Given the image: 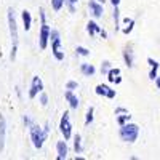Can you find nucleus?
Listing matches in <instances>:
<instances>
[{
    "label": "nucleus",
    "instance_id": "24",
    "mask_svg": "<svg viewBox=\"0 0 160 160\" xmlns=\"http://www.w3.org/2000/svg\"><path fill=\"white\" fill-rule=\"evenodd\" d=\"M77 55H82V56H88L90 55V51L83 47H77Z\"/></svg>",
    "mask_w": 160,
    "mask_h": 160
},
{
    "label": "nucleus",
    "instance_id": "7",
    "mask_svg": "<svg viewBox=\"0 0 160 160\" xmlns=\"http://www.w3.org/2000/svg\"><path fill=\"white\" fill-rule=\"evenodd\" d=\"M96 95L108 96V98H115V90H111L108 85H98L96 87Z\"/></svg>",
    "mask_w": 160,
    "mask_h": 160
},
{
    "label": "nucleus",
    "instance_id": "8",
    "mask_svg": "<svg viewBox=\"0 0 160 160\" xmlns=\"http://www.w3.org/2000/svg\"><path fill=\"white\" fill-rule=\"evenodd\" d=\"M51 42H53V55H55L56 59L61 61L64 58V55H62V51H61V40H59V37L55 38V40H51Z\"/></svg>",
    "mask_w": 160,
    "mask_h": 160
},
{
    "label": "nucleus",
    "instance_id": "16",
    "mask_svg": "<svg viewBox=\"0 0 160 160\" xmlns=\"http://www.w3.org/2000/svg\"><path fill=\"white\" fill-rule=\"evenodd\" d=\"M123 58H125V62H127L128 68H133V55H131V50H130V48H125Z\"/></svg>",
    "mask_w": 160,
    "mask_h": 160
},
{
    "label": "nucleus",
    "instance_id": "2",
    "mask_svg": "<svg viewBox=\"0 0 160 160\" xmlns=\"http://www.w3.org/2000/svg\"><path fill=\"white\" fill-rule=\"evenodd\" d=\"M139 135V128L135 123H125L120 128V138L127 142H135Z\"/></svg>",
    "mask_w": 160,
    "mask_h": 160
},
{
    "label": "nucleus",
    "instance_id": "32",
    "mask_svg": "<svg viewBox=\"0 0 160 160\" xmlns=\"http://www.w3.org/2000/svg\"><path fill=\"white\" fill-rule=\"evenodd\" d=\"M24 123H26V125H29V123H31V120H29L28 117H24Z\"/></svg>",
    "mask_w": 160,
    "mask_h": 160
},
{
    "label": "nucleus",
    "instance_id": "17",
    "mask_svg": "<svg viewBox=\"0 0 160 160\" xmlns=\"http://www.w3.org/2000/svg\"><path fill=\"white\" fill-rule=\"evenodd\" d=\"M87 31H88V34H90V35L96 34V32H101L99 26H98L96 22H93V21H90V22H88V28H87Z\"/></svg>",
    "mask_w": 160,
    "mask_h": 160
},
{
    "label": "nucleus",
    "instance_id": "10",
    "mask_svg": "<svg viewBox=\"0 0 160 160\" xmlns=\"http://www.w3.org/2000/svg\"><path fill=\"white\" fill-rule=\"evenodd\" d=\"M5 128H7L5 118L0 115V152L3 151V146H5Z\"/></svg>",
    "mask_w": 160,
    "mask_h": 160
},
{
    "label": "nucleus",
    "instance_id": "19",
    "mask_svg": "<svg viewBox=\"0 0 160 160\" xmlns=\"http://www.w3.org/2000/svg\"><path fill=\"white\" fill-rule=\"evenodd\" d=\"M130 117H131V115H130L128 112H127L125 115H120V117L117 118V122H118V125H120V127H122V125H125V123L128 122V120H130Z\"/></svg>",
    "mask_w": 160,
    "mask_h": 160
},
{
    "label": "nucleus",
    "instance_id": "34",
    "mask_svg": "<svg viewBox=\"0 0 160 160\" xmlns=\"http://www.w3.org/2000/svg\"><path fill=\"white\" fill-rule=\"evenodd\" d=\"M98 2H99V3H104V0H98Z\"/></svg>",
    "mask_w": 160,
    "mask_h": 160
},
{
    "label": "nucleus",
    "instance_id": "20",
    "mask_svg": "<svg viewBox=\"0 0 160 160\" xmlns=\"http://www.w3.org/2000/svg\"><path fill=\"white\" fill-rule=\"evenodd\" d=\"M62 3H64V0H51V5H53V10L55 11H59Z\"/></svg>",
    "mask_w": 160,
    "mask_h": 160
},
{
    "label": "nucleus",
    "instance_id": "21",
    "mask_svg": "<svg viewBox=\"0 0 160 160\" xmlns=\"http://www.w3.org/2000/svg\"><path fill=\"white\" fill-rule=\"evenodd\" d=\"M74 148H75V152H77V154H80V152H82V146H80V136H78V135L75 136V142H74Z\"/></svg>",
    "mask_w": 160,
    "mask_h": 160
},
{
    "label": "nucleus",
    "instance_id": "13",
    "mask_svg": "<svg viewBox=\"0 0 160 160\" xmlns=\"http://www.w3.org/2000/svg\"><path fill=\"white\" fill-rule=\"evenodd\" d=\"M64 98L69 101V104H71V108H72V109H77V106H78V99L72 95V91H71V90L64 93Z\"/></svg>",
    "mask_w": 160,
    "mask_h": 160
},
{
    "label": "nucleus",
    "instance_id": "12",
    "mask_svg": "<svg viewBox=\"0 0 160 160\" xmlns=\"http://www.w3.org/2000/svg\"><path fill=\"white\" fill-rule=\"evenodd\" d=\"M108 78H109V82H115V83H120L122 82V78H120L118 75H120V69H111L109 72H108Z\"/></svg>",
    "mask_w": 160,
    "mask_h": 160
},
{
    "label": "nucleus",
    "instance_id": "4",
    "mask_svg": "<svg viewBox=\"0 0 160 160\" xmlns=\"http://www.w3.org/2000/svg\"><path fill=\"white\" fill-rule=\"evenodd\" d=\"M31 138H32V141H34V146H35L37 149H40V148L43 146V141L47 139V135L40 131V128H38L37 125H32V127H31Z\"/></svg>",
    "mask_w": 160,
    "mask_h": 160
},
{
    "label": "nucleus",
    "instance_id": "31",
    "mask_svg": "<svg viewBox=\"0 0 160 160\" xmlns=\"http://www.w3.org/2000/svg\"><path fill=\"white\" fill-rule=\"evenodd\" d=\"M155 85H157V88H160V77L155 78Z\"/></svg>",
    "mask_w": 160,
    "mask_h": 160
},
{
    "label": "nucleus",
    "instance_id": "28",
    "mask_svg": "<svg viewBox=\"0 0 160 160\" xmlns=\"http://www.w3.org/2000/svg\"><path fill=\"white\" fill-rule=\"evenodd\" d=\"M77 88V82H68V90H74Z\"/></svg>",
    "mask_w": 160,
    "mask_h": 160
},
{
    "label": "nucleus",
    "instance_id": "30",
    "mask_svg": "<svg viewBox=\"0 0 160 160\" xmlns=\"http://www.w3.org/2000/svg\"><path fill=\"white\" fill-rule=\"evenodd\" d=\"M111 2H112V5H114V7H118V3H120V0H111Z\"/></svg>",
    "mask_w": 160,
    "mask_h": 160
},
{
    "label": "nucleus",
    "instance_id": "6",
    "mask_svg": "<svg viewBox=\"0 0 160 160\" xmlns=\"http://www.w3.org/2000/svg\"><path fill=\"white\" fill-rule=\"evenodd\" d=\"M43 90V83L42 80H40L38 77H34L32 78V87H31V91H29V98H35V95L38 91Z\"/></svg>",
    "mask_w": 160,
    "mask_h": 160
},
{
    "label": "nucleus",
    "instance_id": "9",
    "mask_svg": "<svg viewBox=\"0 0 160 160\" xmlns=\"http://www.w3.org/2000/svg\"><path fill=\"white\" fill-rule=\"evenodd\" d=\"M88 7H90V13H91L93 16L99 18V16L102 15V5H99L98 2H95V0H91Z\"/></svg>",
    "mask_w": 160,
    "mask_h": 160
},
{
    "label": "nucleus",
    "instance_id": "23",
    "mask_svg": "<svg viewBox=\"0 0 160 160\" xmlns=\"http://www.w3.org/2000/svg\"><path fill=\"white\" fill-rule=\"evenodd\" d=\"M93 122V108H90L88 109V112H87V120H85V123L87 125H90Z\"/></svg>",
    "mask_w": 160,
    "mask_h": 160
},
{
    "label": "nucleus",
    "instance_id": "5",
    "mask_svg": "<svg viewBox=\"0 0 160 160\" xmlns=\"http://www.w3.org/2000/svg\"><path fill=\"white\" fill-rule=\"evenodd\" d=\"M59 128H61V133L64 135V139H69L72 127H71V122H69V114L68 112H64V115L61 118V123H59Z\"/></svg>",
    "mask_w": 160,
    "mask_h": 160
},
{
    "label": "nucleus",
    "instance_id": "15",
    "mask_svg": "<svg viewBox=\"0 0 160 160\" xmlns=\"http://www.w3.org/2000/svg\"><path fill=\"white\" fill-rule=\"evenodd\" d=\"M80 71H82V74H85L88 77L95 74V68H93L91 64H82V66H80Z\"/></svg>",
    "mask_w": 160,
    "mask_h": 160
},
{
    "label": "nucleus",
    "instance_id": "22",
    "mask_svg": "<svg viewBox=\"0 0 160 160\" xmlns=\"http://www.w3.org/2000/svg\"><path fill=\"white\" fill-rule=\"evenodd\" d=\"M109 68H111V62H109V61H104L102 66H101V72H102V74H108V72L111 71Z\"/></svg>",
    "mask_w": 160,
    "mask_h": 160
},
{
    "label": "nucleus",
    "instance_id": "1",
    "mask_svg": "<svg viewBox=\"0 0 160 160\" xmlns=\"http://www.w3.org/2000/svg\"><path fill=\"white\" fill-rule=\"evenodd\" d=\"M8 26H10V34L13 38V50H11V59L15 61L16 58V47H18V26H16V19H15V11L11 8L8 10Z\"/></svg>",
    "mask_w": 160,
    "mask_h": 160
},
{
    "label": "nucleus",
    "instance_id": "33",
    "mask_svg": "<svg viewBox=\"0 0 160 160\" xmlns=\"http://www.w3.org/2000/svg\"><path fill=\"white\" fill-rule=\"evenodd\" d=\"M69 2H71V3H75V2H77V0H69Z\"/></svg>",
    "mask_w": 160,
    "mask_h": 160
},
{
    "label": "nucleus",
    "instance_id": "27",
    "mask_svg": "<svg viewBox=\"0 0 160 160\" xmlns=\"http://www.w3.org/2000/svg\"><path fill=\"white\" fill-rule=\"evenodd\" d=\"M40 102H42V106H47L48 104V96L45 95V93L42 95V98H40Z\"/></svg>",
    "mask_w": 160,
    "mask_h": 160
},
{
    "label": "nucleus",
    "instance_id": "29",
    "mask_svg": "<svg viewBox=\"0 0 160 160\" xmlns=\"http://www.w3.org/2000/svg\"><path fill=\"white\" fill-rule=\"evenodd\" d=\"M127 112H128V111L123 109V108H117V109H115V114H127Z\"/></svg>",
    "mask_w": 160,
    "mask_h": 160
},
{
    "label": "nucleus",
    "instance_id": "3",
    "mask_svg": "<svg viewBox=\"0 0 160 160\" xmlns=\"http://www.w3.org/2000/svg\"><path fill=\"white\" fill-rule=\"evenodd\" d=\"M40 18H42V29H40V37H38V45L42 50L47 48V43H48V38H50V28L45 22V13L43 10L40 8Z\"/></svg>",
    "mask_w": 160,
    "mask_h": 160
},
{
    "label": "nucleus",
    "instance_id": "25",
    "mask_svg": "<svg viewBox=\"0 0 160 160\" xmlns=\"http://www.w3.org/2000/svg\"><path fill=\"white\" fill-rule=\"evenodd\" d=\"M114 21H115V31L118 29V8L114 7Z\"/></svg>",
    "mask_w": 160,
    "mask_h": 160
},
{
    "label": "nucleus",
    "instance_id": "18",
    "mask_svg": "<svg viewBox=\"0 0 160 160\" xmlns=\"http://www.w3.org/2000/svg\"><path fill=\"white\" fill-rule=\"evenodd\" d=\"M125 24H127V28L123 29V34H130L131 31H133V26H135V21H133V19H125Z\"/></svg>",
    "mask_w": 160,
    "mask_h": 160
},
{
    "label": "nucleus",
    "instance_id": "14",
    "mask_svg": "<svg viewBox=\"0 0 160 160\" xmlns=\"http://www.w3.org/2000/svg\"><path fill=\"white\" fill-rule=\"evenodd\" d=\"M22 22H24V31H29V29H31L32 18H31V13H29L28 10L22 11Z\"/></svg>",
    "mask_w": 160,
    "mask_h": 160
},
{
    "label": "nucleus",
    "instance_id": "26",
    "mask_svg": "<svg viewBox=\"0 0 160 160\" xmlns=\"http://www.w3.org/2000/svg\"><path fill=\"white\" fill-rule=\"evenodd\" d=\"M157 69H158V66H152V69H151V72H149V77L154 80V78H157Z\"/></svg>",
    "mask_w": 160,
    "mask_h": 160
},
{
    "label": "nucleus",
    "instance_id": "11",
    "mask_svg": "<svg viewBox=\"0 0 160 160\" xmlns=\"http://www.w3.org/2000/svg\"><path fill=\"white\" fill-rule=\"evenodd\" d=\"M56 148H58V158H59V160H62V158L68 157V146H66L64 141H59Z\"/></svg>",
    "mask_w": 160,
    "mask_h": 160
}]
</instances>
